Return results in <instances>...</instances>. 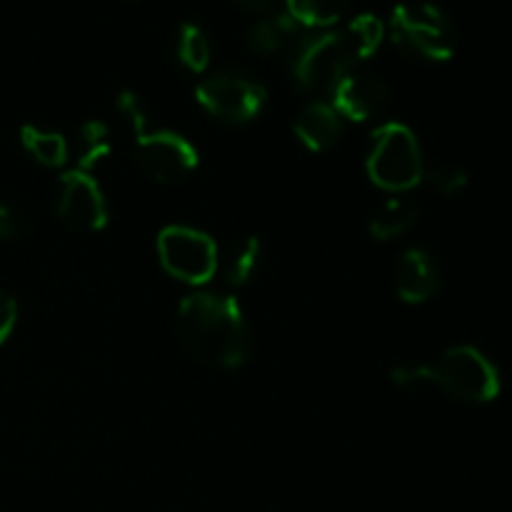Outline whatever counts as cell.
Returning a JSON list of instances; mask_svg holds the SVG:
<instances>
[{"label": "cell", "mask_w": 512, "mask_h": 512, "mask_svg": "<svg viewBox=\"0 0 512 512\" xmlns=\"http://www.w3.org/2000/svg\"><path fill=\"white\" fill-rule=\"evenodd\" d=\"M383 40V20L370 13L355 15L340 28L300 38L290 53L293 83L303 93H333L345 75L378 53Z\"/></svg>", "instance_id": "obj_1"}, {"label": "cell", "mask_w": 512, "mask_h": 512, "mask_svg": "<svg viewBox=\"0 0 512 512\" xmlns=\"http://www.w3.org/2000/svg\"><path fill=\"white\" fill-rule=\"evenodd\" d=\"M178 338L185 353L208 368H238L250 355L243 308L225 293L198 290L185 295L178 308Z\"/></svg>", "instance_id": "obj_2"}, {"label": "cell", "mask_w": 512, "mask_h": 512, "mask_svg": "<svg viewBox=\"0 0 512 512\" xmlns=\"http://www.w3.org/2000/svg\"><path fill=\"white\" fill-rule=\"evenodd\" d=\"M390 380L400 388L410 385H438L458 403L483 405L500 395V373L478 348L458 345L428 365H398Z\"/></svg>", "instance_id": "obj_3"}, {"label": "cell", "mask_w": 512, "mask_h": 512, "mask_svg": "<svg viewBox=\"0 0 512 512\" xmlns=\"http://www.w3.org/2000/svg\"><path fill=\"white\" fill-rule=\"evenodd\" d=\"M390 40L410 58L443 63L455 55L458 33L443 8L425 0H405L390 15Z\"/></svg>", "instance_id": "obj_4"}, {"label": "cell", "mask_w": 512, "mask_h": 512, "mask_svg": "<svg viewBox=\"0 0 512 512\" xmlns=\"http://www.w3.org/2000/svg\"><path fill=\"white\" fill-rule=\"evenodd\" d=\"M370 180L390 193H405L423 180L425 160L418 138L403 123H385L373 130L365 158Z\"/></svg>", "instance_id": "obj_5"}, {"label": "cell", "mask_w": 512, "mask_h": 512, "mask_svg": "<svg viewBox=\"0 0 512 512\" xmlns=\"http://www.w3.org/2000/svg\"><path fill=\"white\" fill-rule=\"evenodd\" d=\"M158 258L165 273L190 285H205L218 270V248L203 230L168 225L158 235Z\"/></svg>", "instance_id": "obj_6"}, {"label": "cell", "mask_w": 512, "mask_h": 512, "mask_svg": "<svg viewBox=\"0 0 512 512\" xmlns=\"http://www.w3.org/2000/svg\"><path fill=\"white\" fill-rule=\"evenodd\" d=\"M198 103L225 123H250L263 113L268 103V90L250 75L238 70H223L195 88Z\"/></svg>", "instance_id": "obj_7"}, {"label": "cell", "mask_w": 512, "mask_h": 512, "mask_svg": "<svg viewBox=\"0 0 512 512\" xmlns=\"http://www.w3.org/2000/svg\"><path fill=\"white\" fill-rule=\"evenodd\" d=\"M133 158L148 178L158 183H175L193 173L198 165V150L173 130H140L135 133Z\"/></svg>", "instance_id": "obj_8"}, {"label": "cell", "mask_w": 512, "mask_h": 512, "mask_svg": "<svg viewBox=\"0 0 512 512\" xmlns=\"http://www.w3.org/2000/svg\"><path fill=\"white\" fill-rule=\"evenodd\" d=\"M58 215L70 230L98 233L108 223V205L95 178L83 170H70L60 178Z\"/></svg>", "instance_id": "obj_9"}, {"label": "cell", "mask_w": 512, "mask_h": 512, "mask_svg": "<svg viewBox=\"0 0 512 512\" xmlns=\"http://www.w3.org/2000/svg\"><path fill=\"white\" fill-rule=\"evenodd\" d=\"M330 105L350 123H365L383 113L390 103V88L380 75L353 70L330 93Z\"/></svg>", "instance_id": "obj_10"}, {"label": "cell", "mask_w": 512, "mask_h": 512, "mask_svg": "<svg viewBox=\"0 0 512 512\" xmlns=\"http://www.w3.org/2000/svg\"><path fill=\"white\" fill-rule=\"evenodd\" d=\"M443 288V275L433 255L423 248H410L395 263V290L405 303H425Z\"/></svg>", "instance_id": "obj_11"}, {"label": "cell", "mask_w": 512, "mask_h": 512, "mask_svg": "<svg viewBox=\"0 0 512 512\" xmlns=\"http://www.w3.org/2000/svg\"><path fill=\"white\" fill-rule=\"evenodd\" d=\"M293 130L295 138H298L310 153H325V150L333 148L340 140V135H343V118H340L338 110L330 103L315 100L308 108H303V113L295 120Z\"/></svg>", "instance_id": "obj_12"}, {"label": "cell", "mask_w": 512, "mask_h": 512, "mask_svg": "<svg viewBox=\"0 0 512 512\" xmlns=\"http://www.w3.org/2000/svg\"><path fill=\"white\" fill-rule=\"evenodd\" d=\"M300 28H303V25L295 23L288 13L268 15V18L250 25L248 48L253 50L255 55H263V58L278 55L283 53V50H290V53H293L295 45L300 43L298 38Z\"/></svg>", "instance_id": "obj_13"}, {"label": "cell", "mask_w": 512, "mask_h": 512, "mask_svg": "<svg viewBox=\"0 0 512 512\" xmlns=\"http://www.w3.org/2000/svg\"><path fill=\"white\" fill-rule=\"evenodd\" d=\"M415 220H418V208H415V203L403 198H393L375 210L373 218H370L368 230L375 240H380V243H390V240L408 233L415 225Z\"/></svg>", "instance_id": "obj_14"}, {"label": "cell", "mask_w": 512, "mask_h": 512, "mask_svg": "<svg viewBox=\"0 0 512 512\" xmlns=\"http://www.w3.org/2000/svg\"><path fill=\"white\" fill-rule=\"evenodd\" d=\"M353 0H285L288 15L303 28H333L350 10Z\"/></svg>", "instance_id": "obj_15"}, {"label": "cell", "mask_w": 512, "mask_h": 512, "mask_svg": "<svg viewBox=\"0 0 512 512\" xmlns=\"http://www.w3.org/2000/svg\"><path fill=\"white\" fill-rule=\"evenodd\" d=\"M20 143L28 150L30 158L35 163L45 165V168H60L68 160V143H65L63 135L53 133V130L23 125L20 128Z\"/></svg>", "instance_id": "obj_16"}, {"label": "cell", "mask_w": 512, "mask_h": 512, "mask_svg": "<svg viewBox=\"0 0 512 512\" xmlns=\"http://www.w3.org/2000/svg\"><path fill=\"white\" fill-rule=\"evenodd\" d=\"M260 263H263V243L260 238H245L230 250L228 263H225V280L233 288H245L250 280L258 275Z\"/></svg>", "instance_id": "obj_17"}, {"label": "cell", "mask_w": 512, "mask_h": 512, "mask_svg": "<svg viewBox=\"0 0 512 512\" xmlns=\"http://www.w3.org/2000/svg\"><path fill=\"white\" fill-rule=\"evenodd\" d=\"M175 53H178V60L190 73H203L210 65V40L205 30L195 23L180 25Z\"/></svg>", "instance_id": "obj_18"}, {"label": "cell", "mask_w": 512, "mask_h": 512, "mask_svg": "<svg viewBox=\"0 0 512 512\" xmlns=\"http://www.w3.org/2000/svg\"><path fill=\"white\" fill-rule=\"evenodd\" d=\"M110 155V133L100 120H88L78 133V170L88 173Z\"/></svg>", "instance_id": "obj_19"}, {"label": "cell", "mask_w": 512, "mask_h": 512, "mask_svg": "<svg viewBox=\"0 0 512 512\" xmlns=\"http://www.w3.org/2000/svg\"><path fill=\"white\" fill-rule=\"evenodd\" d=\"M423 180L440 195H458L468 185V173L458 163H435L425 168Z\"/></svg>", "instance_id": "obj_20"}, {"label": "cell", "mask_w": 512, "mask_h": 512, "mask_svg": "<svg viewBox=\"0 0 512 512\" xmlns=\"http://www.w3.org/2000/svg\"><path fill=\"white\" fill-rule=\"evenodd\" d=\"M15 323H18V305L5 290H0V345L10 338Z\"/></svg>", "instance_id": "obj_21"}, {"label": "cell", "mask_w": 512, "mask_h": 512, "mask_svg": "<svg viewBox=\"0 0 512 512\" xmlns=\"http://www.w3.org/2000/svg\"><path fill=\"white\" fill-rule=\"evenodd\" d=\"M20 233L18 218L5 203H0V240H13Z\"/></svg>", "instance_id": "obj_22"}, {"label": "cell", "mask_w": 512, "mask_h": 512, "mask_svg": "<svg viewBox=\"0 0 512 512\" xmlns=\"http://www.w3.org/2000/svg\"><path fill=\"white\" fill-rule=\"evenodd\" d=\"M240 5H243L245 10H250V13H265V10L273 8L275 0H238Z\"/></svg>", "instance_id": "obj_23"}]
</instances>
